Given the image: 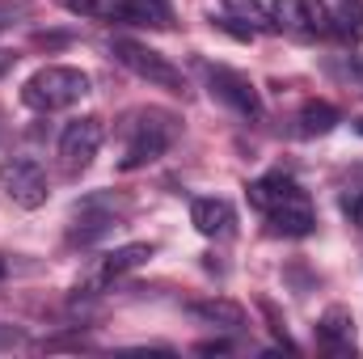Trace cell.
Wrapping results in <instances>:
<instances>
[{
  "label": "cell",
  "mask_w": 363,
  "mask_h": 359,
  "mask_svg": "<svg viewBox=\"0 0 363 359\" xmlns=\"http://www.w3.org/2000/svg\"><path fill=\"white\" fill-rule=\"evenodd\" d=\"M174 136H178V118L174 114H165V110H140L135 123L127 127V148H123L118 170L131 174V170H144V165L161 161L169 153Z\"/></svg>",
  "instance_id": "obj_1"
},
{
  "label": "cell",
  "mask_w": 363,
  "mask_h": 359,
  "mask_svg": "<svg viewBox=\"0 0 363 359\" xmlns=\"http://www.w3.org/2000/svg\"><path fill=\"white\" fill-rule=\"evenodd\" d=\"M89 93V77L81 68H64V64H51V68H38L26 85H21V101L38 114H55V110H68L77 106L81 97Z\"/></svg>",
  "instance_id": "obj_2"
},
{
  "label": "cell",
  "mask_w": 363,
  "mask_h": 359,
  "mask_svg": "<svg viewBox=\"0 0 363 359\" xmlns=\"http://www.w3.org/2000/svg\"><path fill=\"white\" fill-rule=\"evenodd\" d=\"M110 55H114L127 72H135L140 81H148V85H157V89L186 93L182 72L161 55V51H157V47H148V43H135V38H110Z\"/></svg>",
  "instance_id": "obj_3"
},
{
  "label": "cell",
  "mask_w": 363,
  "mask_h": 359,
  "mask_svg": "<svg viewBox=\"0 0 363 359\" xmlns=\"http://www.w3.org/2000/svg\"><path fill=\"white\" fill-rule=\"evenodd\" d=\"M203 77H207L211 97L224 101L233 114H241V118H250V123H258V118L267 114L262 93H258V85H254L245 72H237V68H228V64H203Z\"/></svg>",
  "instance_id": "obj_4"
},
{
  "label": "cell",
  "mask_w": 363,
  "mask_h": 359,
  "mask_svg": "<svg viewBox=\"0 0 363 359\" xmlns=\"http://www.w3.org/2000/svg\"><path fill=\"white\" fill-rule=\"evenodd\" d=\"M64 9L77 17L118 21V26H169V13L157 0H64Z\"/></svg>",
  "instance_id": "obj_5"
},
{
  "label": "cell",
  "mask_w": 363,
  "mask_h": 359,
  "mask_svg": "<svg viewBox=\"0 0 363 359\" xmlns=\"http://www.w3.org/2000/svg\"><path fill=\"white\" fill-rule=\"evenodd\" d=\"M0 186H4V194H9L17 207H26V211L43 207V203L51 199L47 174H43L30 157H9V161H0Z\"/></svg>",
  "instance_id": "obj_6"
},
{
  "label": "cell",
  "mask_w": 363,
  "mask_h": 359,
  "mask_svg": "<svg viewBox=\"0 0 363 359\" xmlns=\"http://www.w3.org/2000/svg\"><path fill=\"white\" fill-rule=\"evenodd\" d=\"M97 148H101V118H77V123H68L64 127V136H60V165H64V174H85L93 165V157H97Z\"/></svg>",
  "instance_id": "obj_7"
},
{
  "label": "cell",
  "mask_w": 363,
  "mask_h": 359,
  "mask_svg": "<svg viewBox=\"0 0 363 359\" xmlns=\"http://www.w3.org/2000/svg\"><path fill=\"white\" fill-rule=\"evenodd\" d=\"M313 9V30H330L342 43H363V0H338L334 9L308 4Z\"/></svg>",
  "instance_id": "obj_8"
},
{
  "label": "cell",
  "mask_w": 363,
  "mask_h": 359,
  "mask_svg": "<svg viewBox=\"0 0 363 359\" xmlns=\"http://www.w3.org/2000/svg\"><path fill=\"white\" fill-rule=\"evenodd\" d=\"M267 224H271L274 237H308V233L317 228V216H313V207H308V194L271 207V211H267Z\"/></svg>",
  "instance_id": "obj_9"
},
{
  "label": "cell",
  "mask_w": 363,
  "mask_h": 359,
  "mask_svg": "<svg viewBox=\"0 0 363 359\" xmlns=\"http://www.w3.org/2000/svg\"><path fill=\"white\" fill-rule=\"evenodd\" d=\"M190 224L203 237H228L233 224H237V211H233L228 199H194L190 203Z\"/></svg>",
  "instance_id": "obj_10"
},
{
  "label": "cell",
  "mask_w": 363,
  "mask_h": 359,
  "mask_svg": "<svg viewBox=\"0 0 363 359\" xmlns=\"http://www.w3.org/2000/svg\"><path fill=\"white\" fill-rule=\"evenodd\" d=\"M186 313L203 326H216V330H241L245 326V309L237 300H224V296H207V300H190Z\"/></svg>",
  "instance_id": "obj_11"
},
{
  "label": "cell",
  "mask_w": 363,
  "mask_h": 359,
  "mask_svg": "<svg viewBox=\"0 0 363 359\" xmlns=\"http://www.w3.org/2000/svg\"><path fill=\"white\" fill-rule=\"evenodd\" d=\"M304 190H300V182L287 178V174H267V178L250 182V203L267 216L271 207H279V203H287V199H300Z\"/></svg>",
  "instance_id": "obj_12"
},
{
  "label": "cell",
  "mask_w": 363,
  "mask_h": 359,
  "mask_svg": "<svg viewBox=\"0 0 363 359\" xmlns=\"http://www.w3.org/2000/svg\"><path fill=\"white\" fill-rule=\"evenodd\" d=\"M317 338H321V347L334 351V355L355 351V321H351V313H347V309H330V313L317 321Z\"/></svg>",
  "instance_id": "obj_13"
},
{
  "label": "cell",
  "mask_w": 363,
  "mask_h": 359,
  "mask_svg": "<svg viewBox=\"0 0 363 359\" xmlns=\"http://www.w3.org/2000/svg\"><path fill=\"white\" fill-rule=\"evenodd\" d=\"M338 123H342V114H338L330 101H308V106H300V114H296V131H300L304 140H313V136H330Z\"/></svg>",
  "instance_id": "obj_14"
},
{
  "label": "cell",
  "mask_w": 363,
  "mask_h": 359,
  "mask_svg": "<svg viewBox=\"0 0 363 359\" xmlns=\"http://www.w3.org/2000/svg\"><path fill=\"white\" fill-rule=\"evenodd\" d=\"M152 258V245L148 241H131V245H118L114 254H106V275H127V270L144 267Z\"/></svg>",
  "instance_id": "obj_15"
},
{
  "label": "cell",
  "mask_w": 363,
  "mask_h": 359,
  "mask_svg": "<svg viewBox=\"0 0 363 359\" xmlns=\"http://www.w3.org/2000/svg\"><path fill=\"white\" fill-rule=\"evenodd\" d=\"M271 17H274L279 30H283V26H287V30H300V34L313 30V9H308L304 0H274Z\"/></svg>",
  "instance_id": "obj_16"
},
{
  "label": "cell",
  "mask_w": 363,
  "mask_h": 359,
  "mask_svg": "<svg viewBox=\"0 0 363 359\" xmlns=\"http://www.w3.org/2000/svg\"><path fill=\"white\" fill-rule=\"evenodd\" d=\"M224 9H228V17H237V21H245L250 30H271V13L258 4V0H224Z\"/></svg>",
  "instance_id": "obj_17"
},
{
  "label": "cell",
  "mask_w": 363,
  "mask_h": 359,
  "mask_svg": "<svg viewBox=\"0 0 363 359\" xmlns=\"http://www.w3.org/2000/svg\"><path fill=\"white\" fill-rule=\"evenodd\" d=\"M342 211H347V220H351V224H359V228H363V190L342 194Z\"/></svg>",
  "instance_id": "obj_18"
},
{
  "label": "cell",
  "mask_w": 363,
  "mask_h": 359,
  "mask_svg": "<svg viewBox=\"0 0 363 359\" xmlns=\"http://www.w3.org/2000/svg\"><path fill=\"white\" fill-rule=\"evenodd\" d=\"M34 43H38V47H60V43H68V34H38Z\"/></svg>",
  "instance_id": "obj_19"
},
{
  "label": "cell",
  "mask_w": 363,
  "mask_h": 359,
  "mask_svg": "<svg viewBox=\"0 0 363 359\" xmlns=\"http://www.w3.org/2000/svg\"><path fill=\"white\" fill-rule=\"evenodd\" d=\"M9 68H13V55H9V51H0V77H4Z\"/></svg>",
  "instance_id": "obj_20"
},
{
  "label": "cell",
  "mask_w": 363,
  "mask_h": 359,
  "mask_svg": "<svg viewBox=\"0 0 363 359\" xmlns=\"http://www.w3.org/2000/svg\"><path fill=\"white\" fill-rule=\"evenodd\" d=\"M0 279H4V263H0Z\"/></svg>",
  "instance_id": "obj_21"
},
{
  "label": "cell",
  "mask_w": 363,
  "mask_h": 359,
  "mask_svg": "<svg viewBox=\"0 0 363 359\" xmlns=\"http://www.w3.org/2000/svg\"><path fill=\"white\" fill-rule=\"evenodd\" d=\"M359 131H363V118H359Z\"/></svg>",
  "instance_id": "obj_22"
}]
</instances>
